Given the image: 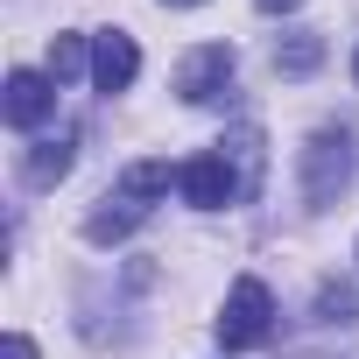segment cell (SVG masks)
Returning a JSON list of instances; mask_svg holds the SVG:
<instances>
[{
  "label": "cell",
  "mask_w": 359,
  "mask_h": 359,
  "mask_svg": "<svg viewBox=\"0 0 359 359\" xmlns=\"http://www.w3.org/2000/svg\"><path fill=\"white\" fill-rule=\"evenodd\" d=\"M169 184H176V176H169L162 162H134L120 184L99 198V212L85 219V240H92V247H120V240L155 212V198H169Z\"/></svg>",
  "instance_id": "6da1fadb"
},
{
  "label": "cell",
  "mask_w": 359,
  "mask_h": 359,
  "mask_svg": "<svg viewBox=\"0 0 359 359\" xmlns=\"http://www.w3.org/2000/svg\"><path fill=\"white\" fill-rule=\"evenodd\" d=\"M219 345L226 352H254V345H268V331H275V296H268V282L261 275H240L233 289H226V310H219Z\"/></svg>",
  "instance_id": "7a4b0ae2"
},
{
  "label": "cell",
  "mask_w": 359,
  "mask_h": 359,
  "mask_svg": "<svg viewBox=\"0 0 359 359\" xmlns=\"http://www.w3.org/2000/svg\"><path fill=\"white\" fill-rule=\"evenodd\" d=\"M345 184H352V134L345 127H317L310 141H303V205H338L345 198Z\"/></svg>",
  "instance_id": "3957f363"
},
{
  "label": "cell",
  "mask_w": 359,
  "mask_h": 359,
  "mask_svg": "<svg viewBox=\"0 0 359 359\" xmlns=\"http://www.w3.org/2000/svg\"><path fill=\"white\" fill-rule=\"evenodd\" d=\"M233 71H240V50L233 43H198L184 64H176V99H184V106H212L233 85Z\"/></svg>",
  "instance_id": "277c9868"
},
{
  "label": "cell",
  "mask_w": 359,
  "mask_h": 359,
  "mask_svg": "<svg viewBox=\"0 0 359 359\" xmlns=\"http://www.w3.org/2000/svg\"><path fill=\"white\" fill-rule=\"evenodd\" d=\"M176 191H184V205H198V212H226L240 198V176H233L226 155H191L176 169Z\"/></svg>",
  "instance_id": "5b68a950"
},
{
  "label": "cell",
  "mask_w": 359,
  "mask_h": 359,
  "mask_svg": "<svg viewBox=\"0 0 359 359\" xmlns=\"http://www.w3.org/2000/svg\"><path fill=\"white\" fill-rule=\"evenodd\" d=\"M134 78H141L134 36H127V29H99V36H92V85H99V92H127Z\"/></svg>",
  "instance_id": "8992f818"
},
{
  "label": "cell",
  "mask_w": 359,
  "mask_h": 359,
  "mask_svg": "<svg viewBox=\"0 0 359 359\" xmlns=\"http://www.w3.org/2000/svg\"><path fill=\"white\" fill-rule=\"evenodd\" d=\"M8 127H43L57 113V78L50 71H8Z\"/></svg>",
  "instance_id": "52a82bcc"
},
{
  "label": "cell",
  "mask_w": 359,
  "mask_h": 359,
  "mask_svg": "<svg viewBox=\"0 0 359 359\" xmlns=\"http://www.w3.org/2000/svg\"><path fill=\"white\" fill-rule=\"evenodd\" d=\"M71 162H78V134H57V141H36L22 155V176H29L36 191H50L57 176H71Z\"/></svg>",
  "instance_id": "ba28073f"
},
{
  "label": "cell",
  "mask_w": 359,
  "mask_h": 359,
  "mask_svg": "<svg viewBox=\"0 0 359 359\" xmlns=\"http://www.w3.org/2000/svg\"><path fill=\"white\" fill-rule=\"evenodd\" d=\"M219 148H226V162H233V176H240V198H254V191H261V162H268V155H261V127L240 120Z\"/></svg>",
  "instance_id": "9c48e42d"
},
{
  "label": "cell",
  "mask_w": 359,
  "mask_h": 359,
  "mask_svg": "<svg viewBox=\"0 0 359 359\" xmlns=\"http://www.w3.org/2000/svg\"><path fill=\"white\" fill-rule=\"evenodd\" d=\"M317 64H324V36H317V29H289V36L275 43V71H282V78H310Z\"/></svg>",
  "instance_id": "30bf717a"
},
{
  "label": "cell",
  "mask_w": 359,
  "mask_h": 359,
  "mask_svg": "<svg viewBox=\"0 0 359 359\" xmlns=\"http://www.w3.org/2000/svg\"><path fill=\"white\" fill-rule=\"evenodd\" d=\"M317 317H324V324H359V296H352V282H324V289H317Z\"/></svg>",
  "instance_id": "8fae6325"
},
{
  "label": "cell",
  "mask_w": 359,
  "mask_h": 359,
  "mask_svg": "<svg viewBox=\"0 0 359 359\" xmlns=\"http://www.w3.org/2000/svg\"><path fill=\"white\" fill-rule=\"evenodd\" d=\"M85 64H92L85 36H57V43H50V78H57V85H64V78H78Z\"/></svg>",
  "instance_id": "7c38bea8"
},
{
  "label": "cell",
  "mask_w": 359,
  "mask_h": 359,
  "mask_svg": "<svg viewBox=\"0 0 359 359\" xmlns=\"http://www.w3.org/2000/svg\"><path fill=\"white\" fill-rule=\"evenodd\" d=\"M0 359H36V345H29L22 331H8V352H0Z\"/></svg>",
  "instance_id": "4fadbf2b"
},
{
  "label": "cell",
  "mask_w": 359,
  "mask_h": 359,
  "mask_svg": "<svg viewBox=\"0 0 359 359\" xmlns=\"http://www.w3.org/2000/svg\"><path fill=\"white\" fill-rule=\"evenodd\" d=\"M261 15H289V8H303V0H254Z\"/></svg>",
  "instance_id": "5bb4252c"
},
{
  "label": "cell",
  "mask_w": 359,
  "mask_h": 359,
  "mask_svg": "<svg viewBox=\"0 0 359 359\" xmlns=\"http://www.w3.org/2000/svg\"><path fill=\"white\" fill-rule=\"evenodd\" d=\"M162 8H198V0H162Z\"/></svg>",
  "instance_id": "9a60e30c"
},
{
  "label": "cell",
  "mask_w": 359,
  "mask_h": 359,
  "mask_svg": "<svg viewBox=\"0 0 359 359\" xmlns=\"http://www.w3.org/2000/svg\"><path fill=\"white\" fill-rule=\"evenodd\" d=\"M352 78H359V57H352Z\"/></svg>",
  "instance_id": "2e32d148"
}]
</instances>
